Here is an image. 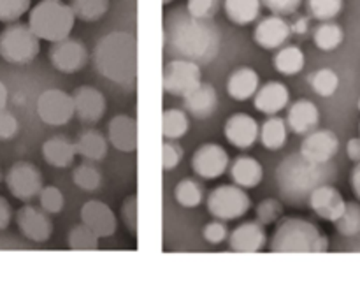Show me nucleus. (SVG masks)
<instances>
[{
    "label": "nucleus",
    "instance_id": "obj_30",
    "mask_svg": "<svg viewBox=\"0 0 360 290\" xmlns=\"http://www.w3.org/2000/svg\"><path fill=\"white\" fill-rule=\"evenodd\" d=\"M225 16L234 25L245 27L253 23L260 16L262 2L260 0H224Z\"/></svg>",
    "mask_w": 360,
    "mask_h": 290
},
{
    "label": "nucleus",
    "instance_id": "obj_57",
    "mask_svg": "<svg viewBox=\"0 0 360 290\" xmlns=\"http://www.w3.org/2000/svg\"><path fill=\"white\" fill-rule=\"evenodd\" d=\"M359 109H360V99H359Z\"/></svg>",
    "mask_w": 360,
    "mask_h": 290
},
{
    "label": "nucleus",
    "instance_id": "obj_22",
    "mask_svg": "<svg viewBox=\"0 0 360 290\" xmlns=\"http://www.w3.org/2000/svg\"><path fill=\"white\" fill-rule=\"evenodd\" d=\"M183 108L188 113V116H193L197 120L211 118L218 108L217 88L211 83L200 81L192 92L183 97Z\"/></svg>",
    "mask_w": 360,
    "mask_h": 290
},
{
    "label": "nucleus",
    "instance_id": "obj_1",
    "mask_svg": "<svg viewBox=\"0 0 360 290\" xmlns=\"http://www.w3.org/2000/svg\"><path fill=\"white\" fill-rule=\"evenodd\" d=\"M221 48V34L213 20H199L176 7L164 18V49L174 58L210 63Z\"/></svg>",
    "mask_w": 360,
    "mask_h": 290
},
{
    "label": "nucleus",
    "instance_id": "obj_15",
    "mask_svg": "<svg viewBox=\"0 0 360 290\" xmlns=\"http://www.w3.org/2000/svg\"><path fill=\"white\" fill-rule=\"evenodd\" d=\"M74 102V116L79 118L83 123H97L104 116L105 97L98 88L90 87V84H81L72 92Z\"/></svg>",
    "mask_w": 360,
    "mask_h": 290
},
{
    "label": "nucleus",
    "instance_id": "obj_33",
    "mask_svg": "<svg viewBox=\"0 0 360 290\" xmlns=\"http://www.w3.org/2000/svg\"><path fill=\"white\" fill-rule=\"evenodd\" d=\"M345 41V32L336 21H320L319 27L313 30V42L322 51H333L340 48Z\"/></svg>",
    "mask_w": 360,
    "mask_h": 290
},
{
    "label": "nucleus",
    "instance_id": "obj_49",
    "mask_svg": "<svg viewBox=\"0 0 360 290\" xmlns=\"http://www.w3.org/2000/svg\"><path fill=\"white\" fill-rule=\"evenodd\" d=\"M20 130L18 118L7 109H0V141H11Z\"/></svg>",
    "mask_w": 360,
    "mask_h": 290
},
{
    "label": "nucleus",
    "instance_id": "obj_41",
    "mask_svg": "<svg viewBox=\"0 0 360 290\" xmlns=\"http://www.w3.org/2000/svg\"><path fill=\"white\" fill-rule=\"evenodd\" d=\"M39 206L46 211L48 215H58L62 213L63 206H65V197H63L62 190L55 185L42 187L41 192L37 196Z\"/></svg>",
    "mask_w": 360,
    "mask_h": 290
},
{
    "label": "nucleus",
    "instance_id": "obj_5",
    "mask_svg": "<svg viewBox=\"0 0 360 290\" xmlns=\"http://www.w3.org/2000/svg\"><path fill=\"white\" fill-rule=\"evenodd\" d=\"M76 16L63 0H41L28 13V27L41 41L56 42L69 37Z\"/></svg>",
    "mask_w": 360,
    "mask_h": 290
},
{
    "label": "nucleus",
    "instance_id": "obj_29",
    "mask_svg": "<svg viewBox=\"0 0 360 290\" xmlns=\"http://www.w3.org/2000/svg\"><path fill=\"white\" fill-rule=\"evenodd\" d=\"M288 127L283 118L278 115L269 116L259 129V141L266 150L278 151L287 144Z\"/></svg>",
    "mask_w": 360,
    "mask_h": 290
},
{
    "label": "nucleus",
    "instance_id": "obj_37",
    "mask_svg": "<svg viewBox=\"0 0 360 290\" xmlns=\"http://www.w3.org/2000/svg\"><path fill=\"white\" fill-rule=\"evenodd\" d=\"M72 182L83 192H95L102 185V175L95 162H81L72 171Z\"/></svg>",
    "mask_w": 360,
    "mask_h": 290
},
{
    "label": "nucleus",
    "instance_id": "obj_50",
    "mask_svg": "<svg viewBox=\"0 0 360 290\" xmlns=\"http://www.w3.org/2000/svg\"><path fill=\"white\" fill-rule=\"evenodd\" d=\"M13 220V208L6 197L0 196V231H6Z\"/></svg>",
    "mask_w": 360,
    "mask_h": 290
},
{
    "label": "nucleus",
    "instance_id": "obj_26",
    "mask_svg": "<svg viewBox=\"0 0 360 290\" xmlns=\"http://www.w3.org/2000/svg\"><path fill=\"white\" fill-rule=\"evenodd\" d=\"M76 144L67 136H53L42 143V158L46 164L55 169H67L74 164L76 158Z\"/></svg>",
    "mask_w": 360,
    "mask_h": 290
},
{
    "label": "nucleus",
    "instance_id": "obj_48",
    "mask_svg": "<svg viewBox=\"0 0 360 290\" xmlns=\"http://www.w3.org/2000/svg\"><path fill=\"white\" fill-rule=\"evenodd\" d=\"M260 2L273 14H278V16H290V14L297 13L302 0H260Z\"/></svg>",
    "mask_w": 360,
    "mask_h": 290
},
{
    "label": "nucleus",
    "instance_id": "obj_24",
    "mask_svg": "<svg viewBox=\"0 0 360 290\" xmlns=\"http://www.w3.org/2000/svg\"><path fill=\"white\" fill-rule=\"evenodd\" d=\"M285 122H287L288 132L306 136L319 127L320 111L315 102L308 101V99H299L288 108Z\"/></svg>",
    "mask_w": 360,
    "mask_h": 290
},
{
    "label": "nucleus",
    "instance_id": "obj_16",
    "mask_svg": "<svg viewBox=\"0 0 360 290\" xmlns=\"http://www.w3.org/2000/svg\"><path fill=\"white\" fill-rule=\"evenodd\" d=\"M308 206L315 211L316 217L334 224V222L343 215L347 201L343 199L341 192L333 185V183H326V185L316 187V189L309 194Z\"/></svg>",
    "mask_w": 360,
    "mask_h": 290
},
{
    "label": "nucleus",
    "instance_id": "obj_2",
    "mask_svg": "<svg viewBox=\"0 0 360 290\" xmlns=\"http://www.w3.org/2000/svg\"><path fill=\"white\" fill-rule=\"evenodd\" d=\"M274 179L281 199L290 206L299 208L308 204L309 194L316 187L333 183L336 179V165L333 162L315 164L301 153H292L278 164Z\"/></svg>",
    "mask_w": 360,
    "mask_h": 290
},
{
    "label": "nucleus",
    "instance_id": "obj_18",
    "mask_svg": "<svg viewBox=\"0 0 360 290\" xmlns=\"http://www.w3.org/2000/svg\"><path fill=\"white\" fill-rule=\"evenodd\" d=\"M229 248L236 253H257L266 248L267 232L262 224L257 220L245 222L229 232Z\"/></svg>",
    "mask_w": 360,
    "mask_h": 290
},
{
    "label": "nucleus",
    "instance_id": "obj_21",
    "mask_svg": "<svg viewBox=\"0 0 360 290\" xmlns=\"http://www.w3.org/2000/svg\"><path fill=\"white\" fill-rule=\"evenodd\" d=\"M108 141L112 148L122 153H134L139 144L137 136V122L134 116L116 115L108 125Z\"/></svg>",
    "mask_w": 360,
    "mask_h": 290
},
{
    "label": "nucleus",
    "instance_id": "obj_9",
    "mask_svg": "<svg viewBox=\"0 0 360 290\" xmlns=\"http://www.w3.org/2000/svg\"><path fill=\"white\" fill-rule=\"evenodd\" d=\"M202 81V70L195 62L183 58H172L165 63L162 70V88L165 94L174 95V97H185L188 92H192L197 84Z\"/></svg>",
    "mask_w": 360,
    "mask_h": 290
},
{
    "label": "nucleus",
    "instance_id": "obj_53",
    "mask_svg": "<svg viewBox=\"0 0 360 290\" xmlns=\"http://www.w3.org/2000/svg\"><path fill=\"white\" fill-rule=\"evenodd\" d=\"M350 183H352V190H354L355 197H357V199L360 201V162L355 164L354 171H352Z\"/></svg>",
    "mask_w": 360,
    "mask_h": 290
},
{
    "label": "nucleus",
    "instance_id": "obj_52",
    "mask_svg": "<svg viewBox=\"0 0 360 290\" xmlns=\"http://www.w3.org/2000/svg\"><path fill=\"white\" fill-rule=\"evenodd\" d=\"M309 28V20L306 16H299L294 23H290V30L292 34L297 35H304Z\"/></svg>",
    "mask_w": 360,
    "mask_h": 290
},
{
    "label": "nucleus",
    "instance_id": "obj_34",
    "mask_svg": "<svg viewBox=\"0 0 360 290\" xmlns=\"http://www.w3.org/2000/svg\"><path fill=\"white\" fill-rule=\"evenodd\" d=\"M204 197H206L204 187L193 178H183L181 182L174 187V201L181 208H186V210L200 206Z\"/></svg>",
    "mask_w": 360,
    "mask_h": 290
},
{
    "label": "nucleus",
    "instance_id": "obj_39",
    "mask_svg": "<svg viewBox=\"0 0 360 290\" xmlns=\"http://www.w3.org/2000/svg\"><path fill=\"white\" fill-rule=\"evenodd\" d=\"M336 231L345 238H357L360 236V204L347 203L343 215L334 222Z\"/></svg>",
    "mask_w": 360,
    "mask_h": 290
},
{
    "label": "nucleus",
    "instance_id": "obj_42",
    "mask_svg": "<svg viewBox=\"0 0 360 290\" xmlns=\"http://www.w3.org/2000/svg\"><path fill=\"white\" fill-rule=\"evenodd\" d=\"M285 213V208L283 203L280 199H274V197H269V199H264L260 201L259 206L255 210V217L259 224H262L264 227L266 225H273L283 217Z\"/></svg>",
    "mask_w": 360,
    "mask_h": 290
},
{
    "label": "nucleus",
    "instance_id": "obj_31",
    "mask_svg": "<svg viewBox=\"0 0 360 290\" xmlns=\"http://www.w3.org/2000/svg\"><path fill=\"white\" fill-rule=\"evenodd\" d=\"M273 65L283 76H295L306 65V56L299 46H281L273 56Z\"/></svg>",
    "mask_w": 360,
    "mask_h": 290
},
{
    "label": "nucleus",
    "instance_id": "obj_20",
    "mask_svg": "<svg viewBox=\"0 0 360 290\" xmlns=\"http://www.w3.org/2000/svg\"><path fill=\"white\" fill-rule=\"evenodd\" d=\"M260 125L253 116L245 115V113H236L229 116L225 122L224 134L225 139L239 150H248L259 141Z\"/></svg>",
    "mask_w": 360,
    "mask_h": 290
},
{
    "label": "nucleus",
    "instance_id": "obj_47",
    "mask_svg": "<svg viewBox=\"0 0 360 290\" xmlns=\"http://www.w3.org/2000/svg\"><path fill=\"white\" fill-rule=\"evenodd\" d=\"M202 238L204 241L210 243V245L213 246L221 245L224 241H227L229 229L227 225H225V222L218 220V218H214L213 222H207L202 229Z\"/></svg>",
    "mask_w": 360,
    "mask_h": 290
},
{
    "label": "nucleus",
    "instance_id": "obj_13",
    "mask_svg": "<svg viewBox=\"0 0 360 290\" xmlns=\"http://www.w3.org/2000/svg\"><path fill=\"white\" fill-rule=\"evenodd\" d=\"M229 164H231V158H229L227 150L217 143L202 144L197 148L192 157L193 172L207 182L224 176L229 171Z\"/></svg>",
    "mask_w": 360,
    "mask_h": 290
},
{
    "label": "nucleus",
    "instance_id": "obj_10",
    "mask_svg": "<svg viewBox=\"0 0 360 290\" xmlns=\"http://www.w3.org/2000/svg\"><path fill=\"white\" fill-rule=\"evenodd\" d=\"M37 115L49 127H62L74 118L72 95L58 88L44 90L37 99Z\"/></svg>",
    "mask_w": 360,
    "mask_h": 290
},
{
    "label": "nucleus",
    "instance_id": "obj_28",
    "mask_svg": "<svg viewBox=\"0 0 360 290\" xmlns=\"http://www.w3.org/2000/svg\"><path fill=\"white\" fill-rule=\"evenodd\" d=\"M74 144H76V153L88 162L104 160L109 150L108 137L95 129L83 130L74 141Z\"/></svg>",
    "mask_w": 360,
    "mask_h": 290
},
{
    "label": "nucleus",
    "instance_id": "obj_27",
    "mask_svg": "<svg viewBox=\"0 0 360 290\" xmlns=\"http://www.w3.org/2000/svg\"><path fill=\"white\" fill-rule=\"evenodd\" d=\"M229 175L234 185L245 190L257 189L264 178V168L257 158L253 157H238L234 162L229 164Z\"/></svg>",
    "mask_w": 360,
    "mask_h": 290
},
{
    "label": "nucleus",
    "instance_id": "obj_45",
    "mask_svg": "<svg viewBox=\"0 0 360 290\" xmlns=\"http://www.w3.org/2000/svg\"><path fill=\"white\" fill-rule=\"evenodd\" d=\"M120 218L123 225L132 236H137L139 229V206H137V196H129L120 208Z\"/></svg>",
    "mask_w": 360,
    "mask_h": 290
},
{
    "label": "nucleus",
    "instance_id": "obj_44",
    "mask_svg": "<svg viewBox=\"0 0 360 290\" xmlns=\"http://www.w3.org/2000/svg\"><path fill=\"white\" fill-rule=\"evenodd\" d=\"M32 0H0V21L14 23L30 11Z\"/></svg>",
    "mask_w": 360,
    "mask_h": 290
},
{
    "label": "nucleus",
    "instance_id": "obj_25",
    "mask_svg": "<svg viewBox=\"0 0 360 290\" xmlns=\"http://www.w3.org/2000/svg\"><path fill=\"white\" fill-rule=\"evenodd\" d=\"M260 87V76L253 67H238L231 72L227 80L229 97L238 102H245L253 99Z\"/></svg>",
    "mask_w": 360,
    "mask_h": 290
},
{
    "label": "nucleus",
    "instance_id": "obj_46",
    "mask_svg": "<svg viewBox=\"0 0 360 290\" xmlns=\"http://www.w3.org/2000/svg\"><path fill=\"white\" fill-rule=\"evenodd\" d=\"M183 155H185V151L179 146V143L164 139V143H162V169L164 171H174L179 162L183 160Z\"/></svg>",
    "mask_w": 360,
    "mask_h": 290
},
{
    "label": "nucleus",
    "instance_id": "obj_8",
    "mask_svg": "<svg viewBox=\"0 0 360 290\" xmlns=\"http://www.w3.org/2000/svg\"><path fill=\"white\" fill-rule=\"evenodd\" d=\"M6 182L7 190L14 199L21 201V203H32L37 199L39 192L44 187L42 183V172L39 168L32 162L20 160L14 162L6 172Z\"/></svg>",
    "mask_w": 360,
    "mask_h": 290
},
{
    "label": "nucleus",
    "instance_id": "obj_38",
    "mask_svg": "<svg viewBox=\"0 0 360 290\" xmlns=\"http://www.w3.org/2000/svg\"><path fill=\"white\" fill-rule=\"evenodd\" d=\"M98 236L91 231L90 227L81 222V224L74 225L67 234V246L70 250H77V252H86V250H97L98 248Z\"/></svg>",
    "mask_w": 360,
    "mask_h": 290
},
{
    "label": "nucleus",
    "instance_id": "obj_56",
    "mask_svg": "<svg viewBox=\"0 0 360 290\" xmlns=\"http://www.w3.org/2000/svg\"><path fill=\"white\" fill-rule=\"evenodd\" d=\"M0 182H2V172H0Z\"/></svg>",
    "mask_w": 360,
    "mask_h": 290
},
{
    "label": "nucleus",
    "instance_id": "obj_51",
    "mask_svg": "<svg viewBox=\"0 0 360 290\" xmlns=\"http://www.w3.org/2000/svg\"><path fill=\"white\" fill-rule=\"evenodd\" d=\"M347 155L352 162H360V137H352L347 144Z\"/></svg>",
    "mask_w": 360,
    "mask_h": 290
},
{
    "label": "nucleus",
    "instance_id": "obj_32",
    "mask_svg": "<svg viewBox=\"0 0 360 290\" xmlns=\"http://www.w3.org/2000/svg\"><path fill=\"white\" fill-rule=\"evenodd\" d=\"M190 129L188 113L179 108H169L162 113V137L167 141H179Z\"/></svg>",
    "mask_w": 360,
    "mask_h": 290
},
{
    "label": "nucleus",
    "instance_id": "obj_58",
    "mask_svg": "<svg viewBox=\"0 0 360 290\" xmlns=\"http://www.w3.org/2000/svg\"><path fill=\"white\" fill-rule=\"evenodd\" d=\"M359 132H360V127H359ZM360 137V136H359Z\"/></svg>",
    "mask_w": 360,
    "mask_h": 290
},
{
    "label": "nucleus",
    "instance_id": "obj_55",
    "mask_svg": "<svg viewBox=\"0 0 360 290\" xmlns=\"http://www.w3.org/2000/svg\"><path fill=\"white\" fill-rule=\"evenodd\" d=\"M172 0H162V4H164V6H167V4H171Z\"/></svg>",
    "mask_w": 360,
    "mask_h": 290
},
{
    "label": "nucleus",
    "instance_id": "obj_12",
    "mask_svg": "<svg viewBox=\"0 0 360 290\" xmlns=\"http://www.w3.org/2000/svg\"><path fill=\"white\" fill-rule=\"evenodd\" d=\"M18 225V231L21 232L25 239L32 243H48L53 236V220L51 215L46 213L41 206H34L30 203H25L14 217Z\"/></svg>",
    "mask_w": 360,
    "mask_h": 290
},
{
    "label": "nucleus",
    "instance_id": "obj_43",
    "mask_svg": "<svg viewBox=\"0 0 360 290\" xmlns=\"http://www.w3.org/2000/svg\"><path fill=\"white\" fill-rule=\"evenodd\" d=\"M224 6V0H186V13L199 20H213Z\"/></svg>",
    "mask_w": 360,
    "mask_h": 290
},
{
    "label": "nucleus",
    "instance_id": "obj_40",
    "mask_svg": "<svg viewBox=\"0 0 360 290\" xmlns=\"http://www.w3.org/2000/svg\"><path fill=\"white\" fill-rule=\"evenodd\" d=\"M308 13L319 21H333L343 11V0H306Z\"/></svg>",
    "mask_w": 360,
    "mask_h": 290
},
{
    "label": "nucleus",
    "instance_id": "obj_7",
    "mask_svg": "<svg viewBox=\"0 0 360 290\" xmlns=\"http://www.w3.org/2000/svg\"><path fill=\"white\" fill-rule=\"evenodd\" d=\"M211 217L224 222L238 220L245 217L252 208L248 192L238 185H220L210 192L206 199Z\"/></svg>",
    "mask_w": 360,
    "mask_h": 290
},
{
    "label": "nucleus",
    "instance_id": "obj_14",
    "mask_svg": "<svg viewBox=\"0 0 360 290\" xmlns=\"http://www.w3.org/2000/svg\"><path fill=\"white\" fill-rule=\"evenodd\" d=\"M338 150H340V139L333 130L315 129L306 134L299 153L308 158L309 162L327 164V162H333V158L338 155Z\"/></svg>",
    "mask_w": 360,
    "mask_h": 290
},
{
    "label": "nucleus",
    "instance_id": "obj_4",
    "mask_svg": "<svg viewBox=\"0 0 360 290\" xmlns=\"http://www.w3.org/2000/svg\"><path fill=\"white\" fill-rule=\"evenodd\" d=\"M269 250L274 253H323L329 250V238L304 218H283L274 229Z\"/></svg>",
    "mask_w": 360,
    "mask_h": 290
},
{
    "label": "nucleus",
    "instance_id": "obj_19",
    "mask_svg": "<svg viewBox=\"0 0 360 290\" xmlns=\"http://www.w3.org/2000/svg\"><path fill=\"white\" fill-rule=\"evenodd\" d=\"M290 23L285 20V16L271 14L259 21L253 30V41L262 49H280L290 39Z\"/></svg>",
    "mask_w": 360,
    "mask_h": 290
},
{
    "label": "nucleus",
    "instance_id": "obj_36",
    "mask_svg": "<svg viewBox=\"0 0 360 290\" xmlns=\"http://www.w3.org/2000/svg\"><path fill=\"white\" fill-rule=\"evenodd\" d=\"M308 81L311 84V90L320 97H333L340 88V76L329 67L316 69L315 72L309 74Z\"/></svg>",
    "mask_w": 360,
    "mask_h": 290
},
{
    "label": "nucleus",
    "instance_id": "obj_35",
    "mask_svg": "<svg viewBox=\"0 0 360 290\" xmlns=\"http://www.w3.org/2000/svg\"><path fill=\"white\" fill-rule=\"evenodd\" d=\"M69 6L76 20L94 23L108 14L111 0H70Z\"/></svg>",
    "mask_w": 360,
    "mask_h": 290
},
{
    "label": "nucleus",
    "instance_id": "obj_6",
    "mask_svg": "<svg viewBox=\"0 0 360 290\" xmlns=\"http://www.w3.org/2000/svg\"><path fill=\"white\" fill-rule=\"evenodd\" d=\"M41 51V39L27 23L14 21L0 32V58L13 65L34 62Z\"/></svg>",
    "mask_w": 360,
    "mask_h": 290
},
{
    "label": "nucleus",
    "instance_id": "obj_11",
    "mask_svg": "<svg viewBox=\"0 0 360 290\" xmlns=\"http://www.w3.org/2000/svg\"><path fill=\"white\" fill-rule=\"evenodd\" d=\"M88 49L83 41L74 37H65L62 41L51 42L48 51V58L51 65L62 74H76L86 65Z\"/></svg>",
    "mask_w": 360,
    "mask_h": 290
},
{
    "label": "nucleus",
    "instance_id": "obj_3",
    "mask_svg": "<svg viewBox=\"0 0 360 290\" xmlns=\"http://www.w3.org/2000/svg\"><path fill=\"white\" fill-rule=\"evenodd\" d=\"M94 65L101 76L120 87L132 88L137 81V39L130 32L116 30L98 39Z\"/></svg>",
    "mask_w": 360,
    "mask_h": 290
},
{
    "label": "nucleus",
    "instance_id": "obj_17",
    "mask_svg": "<svg viewBox=\"0 0 360 290\" xmlns=\"http://www.w3.org/2000/svg\"><path fill=\"white\" fill-rule=\"evenodd\" d=\"M81 222L90 227L98 238H111L118 229L115 211L102 201H86L81 208Z\"/></svg>",
    "mask_w": 360,
    "mask_h": 290
},
{
    "label": "nucleus",
    "instance_id": "obj_23",
    "mask_svg": "<svg viewBox=\"0 0 360 290\" xmlns=\"http://www.w3.org/2000/svg\"><path fill=\"white\" fill-rule=\"evenodd\" d=\"M290 102V90L281 81H267L259 87L257 94L253 95V106L257 111L267 116H274L283 111Z\"/></svg>",
    "mask_w": 360,
    "mask_h": 290
},
{
    "label": "nucleus",
    "instance_id": "obj_54",
    "mask_svg": "<svg viewBox=\"0 0 360 290\" xmlns=\"http://www.w3.org/2000/svg\"><path fill=\"white\" fill-rule=\"evenodd\" d=\"M7 101H9V92H7L6 84L0 81V109H6Z\"/></svg>",
    "mask_w": 360,
    "mask_h": 290
}]
</instances>
